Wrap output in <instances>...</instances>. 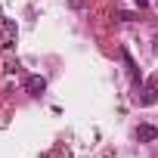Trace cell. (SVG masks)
I'll list each match as a JSON object with an SVG mask.
<instances>
[{"instance_id": "obj_5", "label": "cell", "mask_w": 158, "mask_h": 158, "mask_svg": "<svg viewBox=\"0 0 158 158\" xmlns=\"http://www.w3.org/2000/svg\"><path fill=\"white\" fill-rule=\"evenodd\" d=\"M158 99V90H155V84H149L146 90H143V96H139V106H152Z\"/></svg>"}, {"instance_id": "obj_4", "label": "cell", "mask_w": 158, "mask_h": 158, "mask_svg": "<svg viewBox=\"0 0 158 158\" xmlns=\"http://www.w3.org/2000/svg\"><path fill=\"white\" fill-rule=\"evenodd\" d=\"M121 56H124V65H127V71H130V81H133V84H139V68H136V62L130 59V53H127V50H121Z\"/></svg>"}, {"instance_id": "obj_1", "label": "cell", "mask_w": 158, "mask_h": 158, "mask_svg": "<svg viewBox=\"0 0 158 158\" xmlns=\"http://www.w3.org/2000/svg\"><path fill=\"white\" fill-rule=\"evenodd\" d=\"M25 90H28L31 96H40V93L47 90V81H44L40 74H28V77H25Z\"/></svg>"}, {"instance_id": "obj_7", "label": "cell", "mask_w": 158, "mask_h": 158, "mask_svg": "<svg viewBox=\"0 0 158 158\" xmlns=\"http://www.w3.org/2000/svg\"><path fill=\"white\" fill-rule=\"evenodd\" d=\"M71 6H84V0H71Z\"/></svg>"}, {"instance_id": "obj_2", "label": "cell", "mask_w": 158, "mask_h": 158, "mask_svg": "<svg viewBox=\"0 0 158 158\" xmlns=\"http://www.w3.org/2000/svg\"><path fill=\"white\" fill-rule=\"evenodd\" d=\"M133 136H136L139 143H155V139H158V127H152V124H139V127L133 130Z\"/></svg>"}, {"instance_id": "obj_3", "label": "cell", "mask_w": 158, "mask_h": 158, "mask_svg": "<svg viewBox=\"0 0 158 158\" xmlns=\"http://www.w3.org/2000/svg\"><path fill=\"white\" fill-rule=\"evenodd\" d=\"M0 28H3V37H6L3 47H13V44H16V34H19L16 22H13V19H0Z\"/></svg>"}, {"instance_id": "obj_6", "label": "cell", "mask_w": 158, "mask_h": 158, "mask_svg": "<svg viewBox=\"0 0 158 158\" xmlns=\"http://www.w3.org/2000/svg\"><path fill=\"white\" fill-rule=\"evenodd\" d=\"M136 6H139V10H146V6H149V0H136Z\"/></svg>"}]
</instances>
